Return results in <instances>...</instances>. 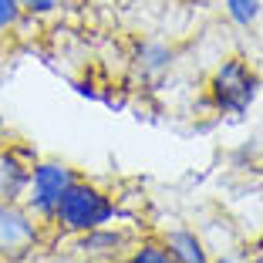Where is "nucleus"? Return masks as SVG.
Masks as SVG:
<instances>
[{"label": "nucleus", "instance_id": "f03ea898", "mask_svg": "<svg viewBox=\"0 0 263 263\" xmlns=\"http://www.w3.org/2000/svg\"><path fill=\"white\" fill-rule=\"evenodd\" d=\"M209 98L223 115H247L260 98V74L243 58H226L209 78Z\"/></svg>", "mask_w": 263, "mask_h": 263}, {"label": "nucleus", "instance_id": "4468645a", "mask_svg": "<svg viewBox=\"0 0 263 263\" xmlns=\"http://www.w3.org/2000/svg\"><path fill=\"white\" fill-rule=\"evenodd\" d=\"M253 263H263V256H256V260H253Z\"/></svg>", "mask_w": 263, "mask_h": 263}, {"label": "nucleus", "instance_id": "f8f14e48", "mask_svg": "<svg viewBox=\"0 0 263 263\" xmlns=\"http://www.w3.org/2000/svg\"><path fill=\"white\" fill-rule=\"evenodd\" d=\"M24 14H54L58 7H61V0H21Z\"/></svg>", "mask_w": 263, "mask_h": 263}, {"label": "nucleus", "instance_id": "9d476101", "mask_svg": "<svg viewBox=\"0 0 263 263\" xmlns=\"http://www.w3.org/2000/svg\"><path fill=\"white\" fill-rule=\"evenodd\" d=\"M125 263H176V260H172L169 247H165L162 240H142L139 247L128 253Z\"/></svg>", "mask_w": 263, "mask_h": 263}, {"label": "nucleus", "instance_id": "7ed1b4c3", "mask_svg": "<svg viewBox=\"0 0 263 263\" xmlns=\"http://www.w3.org/2000/svg\"><path fill=\"white\" fill-rule=\"evenodd\" d=\"M74 179H78L74 169H71V165H64V162H58V159L34 162L31 165V182H27V193H24L27 209H31L37 219L51 223V219H54L58 199L64 196V189H68Z\"/></svg>", "mask_w": 263, "mask_h": 263}, {"label": "nucleus", "instance_id": "0eeeda50", "mask_svg": "<svg viewBox=\"0 0 263 263\" xmlns=\"http://www.w3.org/2000/svg\"><path fill=\"white\" fill-rule=\"evenodd\" d=\"M125 243H128V236L111 230V226H98V230L81 233V253L88 256H118Z\"/></svg>", "mask_w": 263, "mask_h": 263}, {"label": "nucleus", "instance_id": "f257e3e1", "mask_svg": "<svg viewBox=\"0 0 263 263\" xmlns=\"http://www.w3.org/2000/svg\"><path fill=\"white\" fill-rule=\"evenodd\" d=\"M115 216H118V206H115L111 196H105L98 186H91V182L74 179V182L64 189V196L58 199L51 223H58L64 233L81 236V233H88V230L108 226Z\"/></svg>", "mask_w": 263, "mask_h": 263}, {"label": "nucleus", "instance_id": "1a4fd4ad", "mask_svg": "<svg viewBox=\"0 0 263 263\" xmlns=\"http://www.w3.org/2000/svg\"><path fill=\"white\" fill-rule=\"evenodd\" d=\"M223 7L236 27H253L263 14V0H223Z\"/></svg>", "mask_w": 263, "mask_h": 263}, {"label": "nucleus", "instance_id": "9b49d317", "mask_svg": "<svg viewBox=\"0 0 263 263\" xmlns=\"http://www.w3.org/2000/svg\"><path fill=\"white\" fill-rule=\"evenodd\" d=\"M24 21V7L21 0H0V34L14 31L17 24Z\"/></svg>", "mask_w": 263, "mask_h": 263}, {"label": "nucleus", "instance_id": "ddd939ff", "mask_svg": "<svg viewBox=\"0 0 263 263\" xmlns=\"http://www.w3.org/2000/svg\"><path fill=\"white\" fill-rule=\"evenodd\" d=\"M213 263H240V260H236V256H230V253H226V256H219V260H213Z\"/></svg>", "mask_w": 263, "mask_h": 263}, {"label": "nucleus", "instance_id": "39448f33", "mask_svg": "<svg viewBox=\"0 0 263 263\" xmlns=\"http://www.w3.org/2000/svg\"><path fill=\"white\" fill-rule=\"evenodd\" d=\"M31 165L24 162L17 152H0V199L7 202H21L31 182Z\"/></svg>", "mask_w": 263, "mask_h": 263}, {"label": "nucleus", "instance_id": "423d86ee", "mask_svg": "<svg viewBox=\"0 0 263 263\" xmlns=\"http://www.w3.org/2000/svg\"><path fill=\"white\" fill-rule=\"evenodd\" d=\"M162 243L169 247V253H172L176 263H213L209 253H206V243H202L193 230H169L162 236Z\"/></svg>", "mask_w": 263, "mask_h": 263}, {"label": "nucleus", "instance_id": "20e7f679", "mask_svg": "<svg viewBox=\"0 0 263 263\" xmlns=\"http://www.w3.org/2000/svg\"><path fill=\"white\" fill-rule=\"evenodd\" d=\"M41 226L27 206L0 199V256H21L37 243Z\"/></svg>", "mask_w": 263, "mask_h": 263}, {"label": "nucleus", "instance_id": "6e6552de", "mask_svg": "<svg viewBox=\"0 0 263 263\" xmlns=\"http://www.w3.org/2000/svg\"><path fill=\"white\" fill-rule=\"evenodd\" d=\"M172 47L169 44H159V41H148V44L139 47V54H135V64L145 78H159L172 68Z\"/></svg>", "mask_w": 263, "mask_h": 263}, {"label": "nucleus", "instance_id": "2eb2a0df", "mask_svg": "<svg viewBox=\"0 0 263 263\" xmlns=\"http://www.w3.org/2000/svg\"><path fill=\"white\" fill-rule=\"evenodd\" d=\"M260 91H263V78H260Z\"/></svg>", "mask_w": 263, "mask_h": 263}]
</instances>
